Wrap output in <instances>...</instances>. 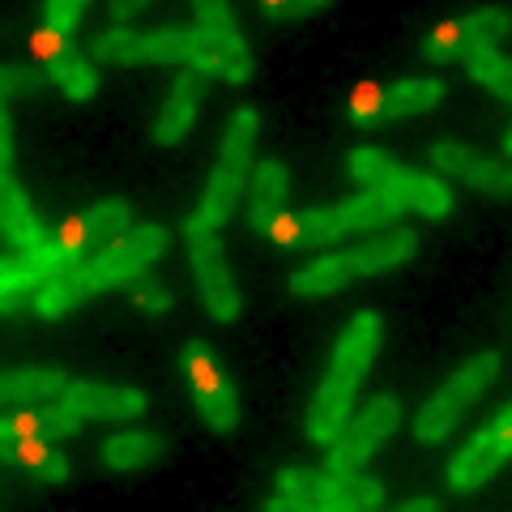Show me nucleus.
Instances as JSON below:
<instances>
[{"label": "nucleus", "instance_id": "nucleus-27", "mask_svg": "<svg viewBox=\"0 0 512 512\" xmlns=\"http://www.w3.org/2000/svg\"><path fill=\"white\" fill-rule=\"evenodd\" d=\"M69 389V380L56 367H26V372H5L0 380V397L9 406H39V402H56Z\"/></svg>", "mask_w": 512, "mask_h": 512}, {"label": "nucleus", "instance_id": "nucleus-4", "mask_svg": "<svg viewBox=\"0 0 512 512\" xmlns=\"http://www.w3.org/2000/svg\"><path fill=\"white\" fill-rule=\"evenodd\" d=\"M495 376H500V355H495V350H483V355H474L470 363H461L457 372L423 402L419 419H414V440H419V444L448 440V436H453V427L461 423V414H466L478 397H483V389Z\"/></svg>", "mask_w": 512, "mask_h": 512}, {"label": "nucleus", "instance_id": "nucleus-5", "mask_svg": "<svg viewBox=\"0 0 512 512\" xmlns=\"http://www.w3.org/2000/svg\"><path fill=\"white\" fill-rule=\"evenodd\" d=\"M350 175L363 188L389 192L393 201H402L406 210L423 214V218H444L453 210V192L440 175H423V171H406L402 163H393L384 150H355L350 154Z\"/></svg>", "mask_w": 512, "mask_h": 512}, {"label": "nucleus", "instance_id": "nucleus-1", "mask_svg": "<svg viewBox=\"0 0 512 512\" xmlns=\"http://www.w3.org/2000/svg\"><path fill=\"white\" fill-rule=\"evenodd\" d=\"M376 346H380V316L376 312H355L350 316L346 333L333 346V363L320 389L308 406V440L312 444H333L338 431L346 427L350 410H355V393L359 384L367 380V367L376 359Z\"/></svg>", "mask_w": 512, "mask_h": 512}, {"label": "nucleus", "instance_id": "nucleus-6", "mask_svg": "<svg viewBox=\"0 0 512 512\" xmlns=\"http://www.w3.org/2000/svg\"><path fill=\"white\" fill-rule=\"evenodd\" d=\"M397 419H402V406H397L393 393H380L372 397L359 414H350L346 427L338 431V440L329 444V457H325V470L333 474H359L367 466V457L376 453L397 431Z\"/></svg>", "mask_w": 512, "mask_h": 512}, {"label": "nucleus", "instance_id": "nucleus-33", "mask_svg": "<svg viewBox=\"0 0 512 512\" xmlns=\"http://www.w3.org/2000/svg\"><path fill=\"white\" fill-rule=\"evenodd\" d=\"M47 82H52V73L30 69V64H5V69H0V90H5V99H30V94H39Z\"/></svg>", "mask_w": 512, "mask_h": 512}, {"label": "nucleus", "instance_id": "nucleus-19", "mask_svg": "<svg viewBox=\"0 0 512 512\" xmlns=\"http://www.w3.org/2000/svg\"><path fill=\"white\" fill-rule=\"evenodd\" d=\"M282 201H286V171L274 158L252 167V192H248V227L269 235L282 218Z\"/></svg>", "mask_w": 512, "mask_h": 512}, {"label": "nucleus", "instance_id": "nucleus-7", "mask_svg": "<svg viewBox=\"0 0 512 512\" xmlns=\"http://www.w3.org/2000/svg\"><path fill=\"white\" fill-rule=\"evenodd\" d=\"M184 235H188V261H192V274H197L201 286V299H205V312L214 320H235L244 299H239V286L227 269V252H222V239L214 227H201L197 218L184 222Z\"/></svg>", "mask_w": 512, "mask_h": 512}, {"label": "nucleus", "instance_id": "nucleus-3", "mask_svg": "<svg viewBox=\"0 0 512 512\" xmlns=\"http://www.w3.org/2000/svg\"><path fill=\"white\" fill-rule=\"evenodd\" d=\"M256 120L252 107H235L231 120H227V133H222V146H218V167L205 184V197L197 205V218L201 227H214L222 231V222L235 214L239 197H244V184H248V171H252V150H256Z\"/></svg>", "mask_w": 512, "mask_h": 512}, {"label": "nucleus", "instance_id": "nucleus-13", "mask_svg": "<svg viewBox=\"0 0 512 512\" xmlns=\"http://www.w3.org/2000/svg\"><path fill=\"white\" fill-rule=\"evenodd\" d=\"M508 457H512V406L500 414V419H491L453 461H448V487L453 491L483 487Z\"/></svg>", "mask_w": 512, "mask_h": 512}, {"label": "nucleus", "instance_id": "nucleus-35", "mask_svg": "<svg viewBox=\"0 0 512 512\" xmlns=\"http://www.w3.org/2000/svg\"><path fill=\"white\" fill-rule=\"evenodd\" d=\"M329 0H265V18L269 22H299V18H312L320 13Z\"/></svg>", "mask_w": 512, "mask_h": 512}, {"label": "nucleus", "instance_id": "nucleus-16", "mask_svg": "<svg viewBox=\"0 0 512 512\" xmlns=\"http://www.w3.org/2000/svg\"><path fill=\"white\" fill-rule=\"evenodd\" d=\"M192 69H201L205 77H222L231 86H244L252 77V52L239 35H214V30L197 26V43H192Z\"/></svg>", "mask_w": 512, "mask_h": 512}, {"label": "nucleus", "instance_id": "nucleus-28", "mask_svg": "<svg viewBox=\"0 0 512 512\" xmlns=\"http://www.w3.org/2000/svg\"><path fill=\"white\" fill-rule=\"evenodd\" d=\"M406 205L402 201H393L389 192H376V188H367L359 192V197H350L338 205V218H342V227L346 235L350 231H389L397 218H402Z\"/></svg>", "mask_w": 512, "mask_h": 512}, {"label": "nucleus", "instance_id": "nucleus-37", "mask_svg": "<svg viewBox=\"0 0 512 512\" xmlns=\"http://www.w3.org/2000/svg\"><path fill=\"white\" fill-rule=\"evenodd\" d=\"M82 9H86V0H47V26L73 35L77 22H82Z\"/></svg>", "mask_w": 512, "mask_h": 512}, {"label": "nucleus", "instance_id": "nucleus-38", "mask_svg": "<svg viewBox=\"0 0 512 512\" xmlns=\"http://www.w3.org/2000/svg\"><path fill=\"white\" fill-rule=\"evenodd\" d=\"M64 47H73V43H69V35H64V30H56V26H47V30H39V35H35V52L43 56V64L52 60V56H60Z\"/></svg>", "mask_w": 512, "mask_h": 512}, {"label": "nucleus", "instance_id": "nucleus-14", "mask_svg": "<svg viewBox=\"0 0 512 512\" xmlns=\"http://www.w3.org/2000/svg\"><path fill=\"white\" fill-rule=\"evenodd\" d=\"M431 167L478 188V192H487V197H512V171L487 154L461 146V141H436V146H431Z\"/></svg>", "mask_w": 512, "mask_h": 512}, {"label": "nucleus", "instance_id": "nucleus-17", "mask_svg": "<svg viewBox=\"0 0 512 512\" xmlns=\"http://www.w3.org/2000/svg\"><path fill=\"white\" fill-rule=\"evenodd\" d=\"M205 82H210V77H205L201 69H192V64L175 77L167 103H163V111H158V120H154V141L158 146H175V141L188 137L192 120H197V107L205 99Z\"/></svg>", "mask_w": 512, "mask_h": 512}, {"label": "nucleus", "instance_id": "nucleus-32", "mask_svg": "<svg viewBox=\"0 0 512 512\" xmlns=\"http://www.w3.org/2000/svg\"><path fill=\"white\" fill-rule=\"evenodd\" d=\"M470 77L478 86H487L491 94H500L504 103H512V60L500 56L495 47H491V52H478L470 60Z\"/></svg>", "mask_w": 512, "mask_h": 512}, {"label": "nucleus", "instance_id": "nucleus-25", "mask_svg": "<svg viewBox=\"0 0 512 512\" xmlns=\"http://www.w3.org/2000/svg\"><path fill=\"white\" fill-rule=\"evenodd\" d=\"M414 248H419V235L406 231V227H393L384 231L380 239H367L363 248H355V265H359V278H376V274H389V269L406 265Z\"/></svg>", "mask_w": 512, "mask_h": 512}, {"label": "nucleus", "instance_id": "nucleus-31", "mask_svg": "<svg viewBox=\"0 0 512 512\" xmlns=\"http://www.w3.org/2000/svg\"><path fill=\"white\" fill-rule=\"evenodd\" d=\"M18 466H26L30 474L39 478V483H64V478H69V461H64V453H56L52 440L26 436L22 453H18Z\"/></svg>", "mask_w": 512, "mask_h": 512}, {"label": "nucleus", "instance_id": "nucleus-15", "mask_svg": "<svg viewBox=\"0 0 512 512\" xmlns=\"http://www.w3.org/2000/svg\"><path fill=\"white\" fill-rule=\"evenodd\" d=\"M128 222H133V205L124 197H111L103 205H94L86 218H64L52 239H60L64 248L86 256V252L107 248V244H116L120 235H128Z\"/></svg>", "mask_w": 512, "mask_h": 512}, {"label": "nucleus", "instance_id": "nucleus-36", "mask_svg": "<svg viewBox=\"0 0 512 512\" xmlns=\"http://www.w3.org/2000/svg\"><path fill=\"white\" fill-rule=\"evenodd\" d=\"M133 303L141 312H150V316H163L171 308V295H167V286L163 282H150V278H133Z\"/></svg>", "mask_w": 512, "mask_h": 512}, {"label": "nucleus", "instance_id": "nucleus-2", "mask_svg": "<svg viewBox=\"0 0 512 512\" xmlns=\"http://www.w3.org/2000/svg\"><path fill=\"white\" fill-rule=\"evenodd\" d=\"M384 504V487L363 474L333 470H282L278 495L265 512H372Z\"/></svg>", "mask_w": 512, "mask_h": 512}, {"label": "nucleus", "instance_id": "nucleus-8", "mask_svg": "<svg viewBox=\"0 0 512 512\" xmlns=\"http://www.w3.org/2000/svg\"><path fill=\"white\" fill-rule=\"evenodd\" d=\"M167 244H171L167 227H154V222H150V227H137V231L120 235L116 244L99 248V252H94L90 261H86V274H90L94 295L111 291V286H120V282L141 278V269L154 265L158 256L167 252Z\"/></svg>", "mask_w": 512, "mask_h": 512}, {"label": "nucleus", "instance_id": "nucleus-11", "mask_svg": "<svg viewBox=\"0 0 512 512\" xmlns=\"http://www.w3.org/2000/svg\"><path fill=\"white\" fill-rule=\"evenodd\" d=\"M180 367H184V376H188V384H192V402H197L205 427L222 431V436H227V431H235V427H239V397H235V384L214 367L210 346L192 338V342L180 350Z\"/></svg>", "mask_w": 512, "mask_h": 512}, {"label": "nucleus", "instance_id": "nucleus-39", "mask_svg": "<svg viewBox=\"0 0 512 512\" xmlns=\"http://www.w3.org/2000/svg\"><path fill=\"white\" fill-rule=\"evenodd\" d=\"M0 158H5V171L13 167V124H9V111H0Z\"/></svg>", "mask_w": 512, "mask_h": 512}, {"label": "nucleus", "instance_id": "nucleus-21", "mask_svg": "<svg viewBox=\"0 0 512 512\" xmlns=\"http://www.w3.org/2000/svg\"><path fill=\"white\" fill-rule=\"evenodd\" d=\"M274 235V244L282 248H325L333 239H342L346 227L338 218V205L333 210H308V214H295V218H278V227L269 231Z\"/></svg>", "mask_w": 512, "mask_h": 512}, {"label": "nucleus", "instance_id": "nucleus-26", "mask_svg": "<svg viewBox=\"0 0 512 512\" xmlns=\"http://www.w3.org/2000/svg\"><path fill=\"white\" fill-rule=\"evenodd\" d=\"M355 278H359L355 252H333V256H320V261L303 265L299 274H291V291L295 295H333Z\"/></svg>", "mask_w": 512, "mask_h": 512}, {"label": "nucleus", "instance_id": "nucleus-12", "mask_svg": "<svg viewBox=\"0 0 512 512\" xmlns=\"http://www.w3.org/2000/svg\"><path fill=\"white\" fill-rule=\"evenodd\" d=\"M77 261H86L82 252H73V248H64L60 239L47 235V244L39 248H30L22 252L18 261H5V269H0V303H5V312H22V299L30 291H39V286H47L56 274H64L69 265Z\"/></svg>", "mask_w": 512, "mask_h": 512}, {"label": "nucleus", "instance_id": "nucleus-20", "mask_svg": "<svg viewBox=\"0 0 512 512\" xmlns=\"http://www.w3.org/2000/svg\"><path fill=\"white\" fill-rule=\"evenodd\" d=\"M0 231H5V244L18 248V252L47 244V235L39 227V218L30 214L26 192L18 188V180H13V171H5V180H0Z\"/></svg>", "mask_w": 512, "mask_h": 512}, {"label": "nucleus", "instance_id": "nucleus-22", "mask_svg": "<svg viewBox=\"0 0 512 512\" xmlns=\"http://www.w3.org/2000/svg\"><path fill=\"white\" fill-rule=\"evenodd\" d=\"M18 436L26 440V436H35V440H69V436H77L82 431V414L77 410H69L64 402H39L35 410H18V414H9L5 419Z\"/></svg>", "mask_w": 512, "mask_h": 512}, {"label": "nucleus", "instance_id": "nucleus-9", "mask_svg": "<svg viewBox=\"0 0 512 512\" xmlns=\"http://www.w3.org/2000/svg\"><path fill=\"white\" fill-rule=\"evenodd\" d=\"M512 35V13L508 9H474L461 22H444L423 39V56L431 64H448V60H474L478 52H491L500 39Z\"/></svg>", "mask_w": 512, "mask_h": 512}, {"label": "nucleus", "instance_id": "nucleus-10", "mask_svg": "<svg viewBox=\"0 0 512 512\" xmlns=\"http://www.w3.org/2000/svg\"><path fill=\"white\" fill-rule=\"evenodd\" d=\"M192 43H197V26L192 30H107L94 39V60L103 64H188Z\"/></svg>", "mask_w": 512, "mask_h": 512}, {"label": "nucleus", "instance_id": "nucleus-34", "mask_svg": "<svg viewBox=\"0 0 512 512\" xmlns=\"http://www.w3.org/2000/svg\"><path fill=\"white\" fill-rule=\"evenodd\" d=\"M197 9V26L201 30H214V35H239V22L227 0H192Z\"/></svg>", "mask_w": 512, "mask_h": 512}, {"label": "nucleus", "instance_id": "nucleus-29", "mask_svg": "<svg viewBox=\"0 0 512 512\" xmlns=\"http://www.w3.org/2000/svg\"><path fill=\"white\" fill-rule=\"evenodd\" d=\"M163 436H154V431H120V436L103 440V466L111 470H141L150 466V461L163 457Z\"/></svg>", "mask_w": 512, "mask_h": 512}, {"label": "nucleus", "instance_id": "nucleus-23", "mask_svg": "<svg viewBox=\"0 0 512 512\" xmlns=\"http://www.w3.org/2000/svg\"><path fill=\"white\" fill-rule=\"evenodd\" d=\"M444 99V82L440 77H406L389 90H380V124L384 120H402V116H419V111L440 107Z\"/></svg>", "mask_w": 512, "mask_h": 512}, {"label": "nucleus", "instance_id": "nucleus-40", "mask_svg": "<svg viewBox=\"0 0 512 512\" xmlns=\"http://www.w3.org/2000/svg\"><path fill=\"white\" fill-rule=\"evenodd\" d=\"M150 0H111V18L116 22H128V18H137L141 9H146Z\"/></svg>", "mask_w": 512, "mask_h": 512}, {"label": "nucleus", "instance_id": "nucleus-41", "mask_svg": "<svg viewBox=\"0 0 512 512\" xmlns=\"http://www.w3.org/2000/svg\"><path fill=\"white\" fill-rule=\"evenodd\" d=\"M397 508H402V512H436V500L427 495V500H406V504H397Z\"/></svg>", "mask_w": 512, "mask_h": 512}, {"label": "nucleus", "instance_id": "nucleus-24", "mask_svg": "<svg viewBox=\"0 0 512 512\" xmlns=\"http://www.w3.org/2000/svg\"><path fill=\"white\" fill-rule=\"evenodd\" d=\"M86 261H90V256H86ZM86 261L69 265V269H64V274H56L52 282L39 286V291H35V312H39L43 320H60L64 312H73L77 303L94 295L90 274H86Z\"/></svg>", "mask_w": 512, "mask_h": 512}, {"label": "nucleus", "instance_id": "nucleus-30", "mask_svg": "<svg viewBox=\"0 0 512 512\" xmlns=\"http://www.w3.org/2000/svg\"><path fill=\"white\" fill-rule=\"evenodd\" d=\"M43 69L52 73V82L69 94L73 103H86V99H94V90H99V73H94V64L82 52H73V47H64V52L47 60Z\"/></svg>", "mask_w": 512, "mask_h": 512}, {"label": "nucleus", "instance_id": "nucleus-42", "mask_svg": "<svg viewBox=\"0 0 512 512\" xmlns=\"http://www.w3.org/2000/svg\"><path fill=\"white\" fill-rule=\"evenodd\" d=\"M504 146H508V154H512V133H508V141H504Z\"/></svg>", "mask_w": 512, "mask_h": 512}, {"label": "nucleus", "instance_id": "nucleus-18", "mask_svg": "<svg viewBox=\"0 0 512 512\" xmlns=\"http://www.w3.org/2000/svg\"><path fill=\"white\" fill-rule=\"evenodd\" d=\"M60 402L82 419H137V414H146V393L116 389V384H69Z\"/></svg>", "mask_w": 512, "mask_h": 512}]
</instances>
